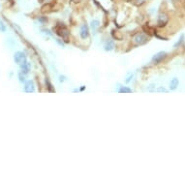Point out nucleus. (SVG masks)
Returning <instances> with one entry per match:
<instances>
[{
  "label": "nucleus",
  "instance_id": "nucleus-11",
  "mask_svg": "<svg viewBox=\"0 0 185 185\" xmlns=\"http://www.w3.org/2000/svg\"><path fill=\"white\" fill-rule=\"evenodd\" d=\"M119 93H132L133 90L129 88L128 86H120V88L118 89Z\"/></svg>",
  "mask_w": 185,
  "mask_h": 185
},
{
  "label": "nucleus",
  "instance_id": "nucleus-21",
  "mask_svg": "<svg viewBox=\"0 0 185 185\" xmlns=\"http://www.w3.org/2000/svg\"><path fill=\"white\" fill-rule=\"evenodd\" d=\"M72 1H74V2H78V1H81V0H72Z\"/></svg>",
  "mask_w": 185,
  "mask_h": 185
},
{
  "label": "nucleus",
  "instance_id": "nucleus-17",
  "mask_svg": "<svg viewBox=\"0 0 185 185\" xmlns=\"http://www.w3.org/2000/svg\"><path fill=\"white\" fill-rule=\"evenodd\" d=\"M38 20L41 23H46L48 22V19H47V17H40V18H38Z\"/></svg>",
  "mask_w": 185,
  "mask_h": 185
},
{
  "label": "nucleus",
  "instance_id": "nucleus-19",
  "mask_svg": "<svg viewBox=\"0 0 185 185\" xmlns=\"http://www.w3.org/2000/svg\"><path fill=\"white\" fill-rule=\"evenodd\" d=\"M56 42L58 43V44L60 45L61 47H64V43L62 42V41H60V39H56Z\"/></svg>",
  "mask_w": 185,
  "mask_h": 185
},
{
  "label": "nucleus",
  "instance_id": "nucleus-3",
  "mask_svg": "<svg viewBox=\"0 0 185 185\" xmlns=\"http://www.w3.org/2000/svg\"><path fill=\"white\" fill-rule=\"evenodd\" d=\"M134 41H135L136 45H138V46H142V45H145V43L148 42V37H147L145 34H143V33H138L137 35L135 36Z\"/></svg>",
  "mask_w": 185,
  "mask_h": 185
},
{
  "label": "nucleus",
  "instance_id": "nucleus-13",
  "mask_svg": "<svg viewBox=\"0 0 185 185\" xmlns=\"http://www.w3.org/2000/svg\"><path fill=\"white\" fill-rule=\"evenodd\" d=\"M18 77H19V81H20V83H25L26 81V74H23V73L20 72Z\"/></svg>",
  "mask_w": 185,
  "mask_h": 185
},
{
  "label": "nucleus",
  "instance_id": "nucleus-14",
  "mask_svg": "<svg viewBox=\"0 0 185 185\" xmlns=\"http://www.w3.org/2000/svg\"><path fill=\"white\" fill-rule=\"evenodd\" d=\"M184 42V35L182 34L181 36H180V38H179V40L178 41V42H176L175 45H174V47L175 48H178L179 46H180V45H181L182 43Z\"/></svg>",
  "mask_w": 185,
  "mask_h": 185
},
{
  "label": "nucleus",
  "instance_id": "nucleus-6",
  "mask_svg": "<svg viewBox=\"0 0 185 185\" xmlns=\"http://www.w3.org/2000/svg\"><path fill=\"white\" fill-rule=\"evenodd\" d=\"M35 90V85H34V81H26L24 83V91L27 93H31L34 92Z\"/></svg>",
  "mask_w": 185,
  "mask_h": 185
},
{
  "label": "nucleus",
  "instance_id": "nucleus-18",
  "mask_svg": "<svg viewBox=\"0 0 185 185\" xmlns=\"http://www.w3.org/2000/svg\"><path fill=\"white\" fill-rule=\"evenodd\" d=\"M65 81H66V77L62 76V75L59 76V81H60V83H64Z\"/></svg>",
  "mask_w": 185,
  "mask_h": 185
},
{
  "label": "nucleus",
  "instance_id": "nucleus-15",
  "mask_svg": "<svg viewBox=\"0 0 185 185\" xmlns=\"http://www.w3.org/2000/svg\"><path fill=\"white\" fill-rule=\"evenodd\" d=\"M6 29H7L6 24L2 20H0V32H6Z\"/></svg>",
  "mask_w": 185,
  "mask_h": 185
},
{
  "label": "nucleus",
  "instance_id": "nucleus-12",
  "mask_svg": "<svg viewBox=\"0 0 185 185\" xmlns=\"http://www.w3.org/2000/svg\"><path fill=\"white\" fill-rule=\"evenodd\" d=\"M133 78H134V74H133L132 72H129V73L126 75V77H125V83H126V84L131 83V81H132V80H133Z\"/></svg>",
  "mask_w": 185,
  "mask_h": 185
},
{
  "label": "nucleus",
  "instance_id": "nucleus-1",
  "mask_svg": "<svg viewBox=\"0 0 185 185\" xmlns=\"http://www.w3.org/2000/svg\"><path fill=\"white\" fill-rule=\"evenodd\" d=\"M167 55L168 54H167L166 51H159V52L156 53V54H154L153 56H152L151 62L153 64H159L160 62H162V61L166 58Z\"/></svg>",
  "mask_w": 185,
  "mask_h": 185
},
{
  "label": "nucleus",
  "instance_id": "nucleus-20",
  "mask_svg": "<svg viewBox=\"0 0 185 185\" xmlns=\"http://www.w3.org/2000/svg\"><path fill=\"white\" fill-rule=\"evenodd\" d=\"M84 88H85V86H83V87L81 88V91H83V90H84Z\"/></svg>",
  "mask_w": 185,
  "mask_h": 185
},
{
  "label": "nucleus",
  "instance_id": "nucleus-2",
  "mask_svg": "<svg viewBox=\"0 0 185 185\" xmlns=\"http://www.w3.org/2000/svg\"><path fill=\"white\" fill-rule=\"evenodd\" d=\"M14 61L18 65H20L26 61V54L23 51H17L14 53Z\"/></svg>",
  "mask_w": 185,
  "mask_h": 185
},
{
  "label": "nucleus",
  "instance_id": "nucleus-8",
  "mask_svg": "<svg viewBox=\"0 0 185 185\" xmlns=\"http://www.w3.org/2000/svg\"><path fill=\"white\" fill-rule=\"evenodd\" d=\"M19 67H20V72L23 74H28L31 69V64L29 62H27V61H25L24 63L20 64Z\"/></svg>",
  "mask_w": 185,
  "mask_h": 185
},
{
  "label": "nucleus",
  "instance_id": "nucleus-9",
  "mask_svg": "<svg viewBox=\"0 0 185 185\" xmlns=\"http://www.w3.org/2000/svg\"><path fill=\"white\" fill-rule=\"evenodd\" d=\"M90 24H91V29L93 31V33L96 34L98 29L100 28V22L98 19H93V20H91V23Z\"/></svg>",
  "mask_w": 185,
  "mask_h": 185
},
{
  "label": "nucleus",
  "instance_id": "nucleus-7",
  "mask_svg": "<svg viewBox=\"0 0 185 185\" xmlns=\"http://www.w3.org/2000/svg\"><path fill=\"white\" fill-rule=\"evenodd\" d=\"M114 46H116V45H114L113 41L112 39H109V40H107L104 44V50L106 51H110L114 48Z\"/></svg>",
  "mask_w": 185,
  "mask_h": 185
},
{
  "label": "nucleus",
  "instance_id": "nucleus-22",
  "mask_svg": "<svg viewBox=\"0 0 185 185\" xmlns=\"http://www.w3.org/2000/svg\"><path fill=\"white\" fill-rule=\"evenodd\" d=\"M44 1V0H39V2H43Z\"/></svg>",
  "mask_w": 185,
  "mask_h": 185
},
{
  "label": "nucleus",
  "instance_id": "nucleus-4",
  "mask_svg": "<svg viewBox=\"0 0 185 185\" xmlns=\"http://www.w3.org/2000/svg\"><path fill=\"white\" fill-rule=\"evenodd\" d=\"M168 22H169V17H168L166 14H164V13L159 14L158 19H157V23H158V25H159L160 27L165 26L166 24L168 23Z\"/></svg>",
  "mask_w": 185,
  "mask_h": 185
},
{
  "label": "nucleus",
  "instance_id": "nucleus-5",
  "mask_svg": "<svg viewBox=\"0 0 185 185\" xmlns=\"http://www.w3.org/2000/svg\"><path fill=\"white\" fill-rule=\"evenodd\" d=\"M80 35L81 39H86L89 36V27L87 24H83L80 28Z\"/></svg>",
  "mask_w": 185,
  "mask_h": 185
},
{
  "label": "nucleus",
  "instance_id": "nucleus-16",
  "mask_svg": "<svg viewBox=\"0 0 185 185\" xmlns=\"http://www.w3.org/2000/svg\"><path fill=\"white\" fill-rule=\"evenodd\" d=\"M156 91H157V92H165V93H167L168 90L165 87H163V86H159V87L156 89Z\"/></svg>",
  "mask_w": 185,
  "mask_h": 185
},
{
  "label": "nucleus",
  "instance_id": "nucleus-10",
  "mask_svg": "<svg viewBox=\"0 0 185 185\" xmlns=\"http://www.w3.org/2000/svg\"><path fill=\"white\" fill-rule=\"evenodd\" d=\"M179 84V81L178 78H174L170 81V90H175Z\"/></svg>",
  "mask_w": 185,
  "mask_h": 185
}]
</instances>
